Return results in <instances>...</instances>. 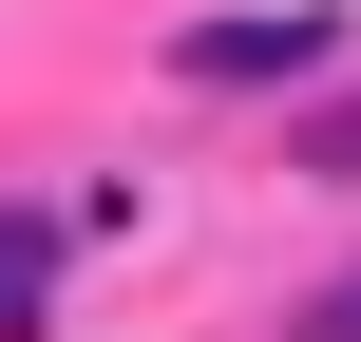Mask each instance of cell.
Returning <instances> with one entry per match:
<instances>
[{"instance_id":"cell-3","label":"cell","mask_w":361,"mask_h":342,"mask_svg":"<svg viewBox=\"0 0 361 342\" xmlns=\"http://www.w3.org/2000/svg\"><path fill=\"white\" fill-rule=\"evenodd\" d=\"M286 152H305V171H324V190H361V95H324V114H305V133H286Z\"/></svg>"},{"instance_id":"cell-2","label":"cell","mask_w":361,"mask_h":342,"mask_svg":"<svg viewBox=\"0 0 361 342\" xmlns=\"http://www.w3.org/2000/svg\"><path fill=\"white\" fill-rule=\"evenodd\" d=\"M38 286H57V209H0V342L38 324Z\"/></svg>"},{"instance_id":"cell-4","label":"cell","mask_w":361,"mask_h":342,"mask_svg":"<svg viewBox=\"0 0 361 342\" xmlns=\"http://www.w3.org/2000/svg\"><path fill=\"white\" fill-rule=\"evenodd\" d=\"M286 342H361V267H343V286H324V305H305Z\"/></svg>"},{"instance_id":"cell-1","label":"cell","mask_w":361,"mask_h":342,"mask_svg":"<svg viewBox=\"0 0 361 342\" xmlns=\"http://www.w3.org/2000/svg\"><path fill=\"white\" fill-rule=\"evenodd\" d=\"M324 38H343L324 0H228V19L171 38V76H190V95H267V76H324Z\"/></svg>"}]
</instances>
